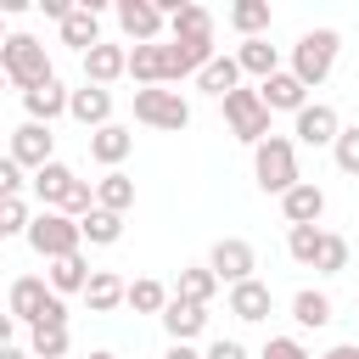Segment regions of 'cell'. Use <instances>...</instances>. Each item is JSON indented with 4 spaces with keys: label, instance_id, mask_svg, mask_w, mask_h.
<instances>
[{
    "label": "cell",
    "instance_id": "6da1fadb",
    "mask_svg": "<svg viewBox=\"0 0 359 359\" xmlns=\"http://www.w3.org/2000/svg\"><path fill=\"white\" fill-rule=\"evenodd\" d=\"M0 73H6L22 95L56 79V73H50V56H45V45H39L34 34H6V45H0Z\"/></svg>",
    "mask_w": 359,
    "mask_h": 359
},
{
    "label": "cell",
    "instance_id": "7a4b0ae2",
    "mask_svg": "<svg viewBox=\"0 0 359 359\" xmlns=\"http://www.w3.org/2000/svg\"><path fill=\"white\" fill-rule=\"evenodd\" d=\"M252 180H258V191H269V196H286L292 185H303V180H297V146H292L286 135H269L264 146H252Z\"/></svg>",
    "mask_w": 359,
    "mask_h": 359
},
{
    "label": "cell",
    "instance_id": "3957f363",
    "mask_svg": "<svg viewBox=\"0 0 359 359\" xmlns=\"http://www.w3.org/2000/svg\"><path fill=\"white\" fill-rule=\"evenodd\" d=\"M79 241H84L79 219H67V213H56V208H39L34 224H28V247H34L39 258H50V264H56V258H73Z\"/></svg>",
    "mask_w": 359,
    "mask_h": 359
},
{
    "label": "cell",
    "instance_id": "277c9868",
    "mask_svg": "<svg viewBox=\"0 0 359 359\" xmlns=\"http://www.w3.org/2000/svg\"><path fill=\"white\" fill-rule=\"evenodd\" d=\"M337 50H342L337 28H309V34L292 45V73H297L303 84H325L331 67H337Z\"/></svg>",
    "mask_w": 359,
    "mask_h": 359
},
{
    "label": "cell",
    "instance_id": "5b68a950",
    "mask_svg": "<svg viewBox=\"0 0 359 359\" xmlns=\"http://www.w3.org/2000/svg\"><path fill=\"white\" fill-rule=\"evenodd\" d=\"M135 118H140L146 129L180 135V129L191 123V101H185L180 90H168V84H151V90H135Z\"/></svg>",
    "mask_w": 359,
    "mask_h": 359
},
{
    "label": "cell",
    "instance_id": "8992f818",
    "mask_svg": "<svg viewBox=\"0 0 359 359\" xmlns=\"http://www.w3.org/2000/svg\"><path fill=\"white\" fill-rule=\"evenodd\" d=\"M224 123H230L236 140L264 146V140H269V107H264V95H258V90H230V95H224Z\"/></svg>",
    "mask_w": 359,
    "mask_h": 359
},
{
    "label": "cell",
    "instance_id": "52a82bcc",
    "mask_svg": "<svg viewBox=\"0 0 359 359\" xmlns=\"http://www.w3.org/2000/svg\"><path fill=\"white\" fill-rule=\"evenodd\" d=\"M129 79L140 90L151 84H174L180 79V56H174V39H157V45H135L129 50Z\"/></svg>",
    "mask_w": 359,
    "mask_h": 359
},
{
    "label": "cell",
    "instance_id": "ba28073f",
    "mask_svg": "<svg viewBox=\"0 0 359 359\" xmlns=\"http://www.w3.org/2000/svg\"><path fill=\"white\" fill-rule=\"evenodd\" d=\"M208 269H213L224 286H241V280H252V269H258V252H252V241H241V236H224V241H213V252H208Z\"/></svg>",
    "mask_w": 359,
    "mask_h": 359
},
{
    "label": "cell",
    "instance_id": "9c48e42d",
    "mask_svg": "<svg viewBox=\"0 0 359 359\" xmlns=\"http://www.w3.org/2000/svg\"><path fill=\"white\" fill-rule=\"evenodd\" d=\"M118 28H123L135 45H157L163 28H168V17H163L157 0H118Z\"/></svg>",
    "mask_w": 359,
    "mask_h": 359
},
{
    "label": "cell",
    "instance_id": "30bf717a",
    "mask_svg": "<svg viewBox=\"0 0 359 359\" xmlns=\"http://www.w3.org/2000/svg\"><path fill=\"white\" fill-rule=\"evenodd\" d=\"M50 151H56L50 123H17V129H11V151H6V157H17L22 168H34V174H39L45 163H56Z\"/></svg>",
    "mask_w": 359,
    "mask_h": 359
},
{
    "label": "cell",
    "instance_id": "8fae6325",
    "mask_svg": "<svg viewBox=\"0 0 359 359\" xmlns=\"http://www.w3.org/2000/svg\"><path fill=\"white\" fill-rule=\"evenodd\" d=\"M50 297H56V292H50V280H39V275H17L6 303H11V320H22V325L34 331V325L45 320V309H50Z\"/></svg>",
    "mask_w": 359,
    "mask_h": 359
},
{
    "label": "cell",
    "instance_id": "7c38bea8",
    "mask_svg": "<svg viewBox=\"0 0 359 359\" xmlns=\"http://www.w3.org/2000/svg\"><path fill=\"white\" fill-rule=\"evenodd\" d=\"M337 135H342V118H337V107H325V101H309V107L297 112V140H303V146H337Z\"/></svg>",
    "mask_w": 359,
    "mask_h": 359
},
{
    "label": "cell",
    "instance_id": "4fadbf2b",
    "mask_svg": "<svg viewBox=\"0 0 359 359\" xmlns=\"http://www.w3.org/2000/svg\"><path fill=\"white\" fill-rule=\"evenodd\" d=\"M258 95H264V107H269V112H292V118L309 107V84H303L297 73H275V79H264V84H258Z\"/></svg>",
    "mask_w": 359,
    "mask_h": 359
},
{
    "label": "cell",
    "instance_id": "5bb4252c",
    "mask_svg": "<svg viewBox=\"0 0 359 359\" xmlns=\"http://www.w3.org/2000/svg\"><path fill=\"white\" fill-rule=\"evenodd\" d=\"M123 73H129V50H123V45H107V39H101V45L84 56V84H101V90H107V84L123 79Z\"/></svg>",
    "mask_w": 359,
    "mask_h": 359
},
{
    "label": "cell",
    "instance_id": "9a60e30c",
    "mask_svg": "<svg viewBox=\"0 0 359 359\" xmlns=\"http://www.w3.org/2000/svg\"><path fill=\"white\" fill-rule=\"evenodd\" d=\"M28 185H34V196H39L45 208H56V213H62V202H67V196H73V185H79V174H73L67 163H45Z\"/></svg>",
    "mask_w": 359,
    "mask_h": 359
},
{
    "label": "cell",
    "instance_id": "2e32d148",
    "mask_svg": "<svg viewBox=\"0 0 359 359\" xmlns=\"http://www.w3.org/2000/svg\"><path fill=\"white\" fill-rule=\"evenodd\" d=\"M22 107H28V123H50V118H62V112L73 107V90H62V79H50V84L28 90Z\"/></svg>",
    "mask_w": 359,
    "mask_h": 359
},
{
    "label": "cell",
    "instance_id": "e0dca14e",
    "mask_svg": "<svg viewBox=\"0 0 359 359\" xmlns=\"http://www.w3.org/2000/svg\"><path fill=\"white\" fill-rule=\"evenodd\" d=\"M84 129H107L112 123V90H101V84H84V90H73V107H67Z\"/></svg>",
    "mask_w": 359,
    "mask_h": 359
},
{
    "label": "cell",
    "instance_id": "ac0fdd59",
    "mask_svg": "<svg viewBox=\"0 0 359 359\" xmlns=\"http://www.w3.org/2000/svg\"><path fill=\"white\" fill-rule=\"evenodd\" d=\"M280 213H286V224H314V219L325 213V191H320L314 180H303V185H292V191L280 196Z\"/></svg>",
    "mask_w": 359,
    "mask_h": 359
},
{
    "label": "cell",
    "instance_id": "d6986e66",
    "mask_svg": "<svg viewBox=\"0 0 359 359\" xmlns=\"http://www.w3.org/2000/svg\"><path fill=\"white\" fill-rule=\"evenodd\" d=\"M269 309H275V297H269L264 280H241V286H230V314H236V320L258 325V320H269Z\"/></svg>",
    "mask_w": 359,
    "mask_h": 359
},
{
    "label": "cell",
    "instance_id": "ffe728a7",
    "mask_svg": "<svg viewBox=\"0 0 359 359\" xmlns=\"http://www.w3.org/2000/svg\"><path fill=\"white\" fill-rule=\"evenodd\" d=\"M163 331H168L174 342H191V337H202V331H208V309H202V303L174 297V303L163 309Z\"/></svg>",
    "mask_w": 359,
    "mask_h": 359
},
{
    "label": "cell",
    "instance_id": "44dd1931",
    "mask_svg": "<svg viewBox=\"0 0 359 359\" xmlns=\"http://www.w3.org/2000/svg\"><path fill=\"white\" fill-rule=\"evenodd\" d=\"M62 45H73V50H95L101 45V11L95 6H73V17L62 22Z\"/></svg>",
    "mask_w": 359,
    "mask_h": 359
},
{
    "label": "cell",
    "instance_id": "7402d4cb",
    "mask_svg": "<svg viewBox=\"0 0 359 359\" xmlns=\"http://www.w3.org/2000/svg\"><path fill=\"white\" fill-rule=\"evenodd\" d=\"M129 151H135V135H129L123 123H107V129H95V135H90V157H95V163H107V174H112Z\"/></svg>",
    "mask_w": 359,
    "mask_h": 359
},
{
    "label": "cell",
    "instance_id": "603a6c76",
    "mask_svg": "<svg viewBox=\"0 0 359 359\" xmlns=\"http://www.w3.org/2000/svg\"><path fill=\"white\" fill-rule=\"evenodd\" d=\"M84 303H90V314H112L118 303H129V280H118L112 269H95L84 286Z\"/></svg>",
    "mask_w": 359,
    "mask_h": 359
},
{
    "label": "cell",
    "instance_id": "cb8c5ba5",
    "mask_svg": "<svg viewBox=\"0 0 359 359\" xmlns=\"http://www.w3.org/2000/svg\"><path fill=\"white\" fill-rule=\"evenodd\" d=\"M168 39H213V11L196 0H180V11L168 17Z\"/></svg>",
    "mask_w": 359,
    "mask_h": 359
},
{
    "label": "cell",
    "instance_id": "d4e9b609",
    "mask_svg": "<svg viewBox=\"0 0 359 359\" xmlns=\"http://www.w3.org/2000/svg\"><path fill=\"white\" fill-rule=\"evenodd\" d=\"M196 90H208V95H230V90H241V62L236 56H213L202 73H196Z\"/></svg>",
    "mask_w": 359,
    "mask_h": 359
},
{
    "label": "cell",
    "instance_id": "484cf974",
    "mask_svg": "<svg viewBox=\"0 0 359 359\" xmlns=\"http://www.w3.org/2000/svg\"><path fill=\"white\" fill-rule=\"evenodd\" d=\"M95 208H107V213H129V208H135V180H129L123 168L101 174V180H95Z\"/></svg>",
    "mask_w": 359,
    "mask_h": 359
},
{
    "label": "cell",
    "instance_id": "4316f807",
    "mask_svg": "<svg viewBox=\"0 0 359 359\" xmlns=\"http://www.w3.org/2000/svg\"><path fill=\"white\" fill-rule=\"evenodd\" d=\"M224 280L208 269V264H191V269H180V280H174V297H185V303H213V292H219Z\"/></svg>",
    "mask_w": 359,
    "mask_h": 359
},
{
    "label": "cell",
    "instance_id": "83f0119b",
    "mask_svg": "<svg viewBox=\"0 0 359 359\" xmlns=\"http://www.w3.org/2000/svg\"><path fill=\"white\" fill-rule=\"evenodd\" d=\"M292 320H297L303 331H320V325H331V297H325V292H314V286H303V292L292 297Z\"/></svg>",
    "mask_w": 359,
    "mask_h": 359
},
{
    "label": "cell",
    "instance_id": "f1b7e54d",
    "mask_svg": "<svg viewBox=\"0 0 359 359\" xmlns=\"http://www.w3.org/2000/svg\"><path fill=\"white\" fill-rule=\"evenodd\" d=\"M236 62H241V73H258V79H275V73H280V56H275L269 39H241Z\"/></svg>",
    "mask_w": 359,
    "mask_h": 359
},
{
    "label": "cell",
    "instance_id": "f546056e",
    "mask_svg": "<svg viewBox=\"0 0 359 359\" xmlns=\"http://www.w3.org/2000/svg\"><path fill=\"white\" fill-rule=\"evenodd\" d=\"M320 247H325V230H320V224H292V230H286V252H292L303 269L320 264Z\"/></svg>",
    "mask_w": 359,
    "mask_h": 359
},
{
    "label": "cell",
    "instance_id": "4dcf8cb0",
    "mask_svg": "<svg viewBox=\"0 0 359 359\" xmlns=\"http://www.w3.org/2000/svg\"><path fill=\"white\" fill-rule=\"evenodd\" d=\"M90 275H95V269L84 264V252L56 258V264H50V292H56V297H62V292H84V286H90Z\"/></svg>",
    "mask_w": 359,
    "mask_h": 359
},
{
    "label": "cell",
    "instance_id": "1f68e13d",
    "mask_svg": "<svg viewBox=\"0 0 359 359\" xmlns=\"http://www.w3.org/2000/svg\"><path fill=\"white\" fill-rule=\"evenodd\" d=\"M230 28H236L241 39H264V28H269V6H264V0H236V6H230Z\"/></svg>",
    "mask_w": 359,
    "mask_h": 359
},
{
    "label": "cell",
    "instance_id": "d6a6232c",
    "mask_svg": "<svg viewBox=\"0 0 359 359\" xmlns=\"http://www.w3.org/2000/svg\"><path fill=\"white\" fill-rule=\"evenodd\" d=\"M79 230H84V241H90V247H112V241L123 236V213H107V208H95L90 219H79Z\"/></svg>",
    "mask_w": 359,
    "mask_h": 359
},
{
    "label": "cell",
    "instance_id": "836d02e7",
    "mask_svg": "<svg viewBox=\"0 0 359 359\" xmlns=\"http://www.w3.org/2000/svg\"><path fill=\"white\" fill-rule=\"evenodd\" d=\"M174 297H168V286L163 280H129V309L135 314H163Z\"/></svg>",
    "mask_w": 359,
    "mask_h": 359
},
{
    "label": "cell",
    "instance_id": "e575fe53",
    "mask_svg": "<svg viewBox=\"0 0 359 359\" xmlns=\"http://www.w3.org/2000/svg\"><path fill=\"white\" fill-rule=\"evenodd\" d=\"M28 353H34V359H62V353H67V325H34Z\"/></svg>",
    "mask_w": 359,
    "mask_h": 359
},
{
    "label": "cell",
    "instance_id": "d590c367",
    "mask_svg": "<svg viewBox=\"0 0 359 359\" xmlns=\"http://www.w3.org/2000/svg\"><path fill=\"white\" fill-rule=\"evenodd\" d=\"M28 224H34L28 202L22 196H0V236H28Z\"/></svg>",
    "mask_w": 359,
    "mask_h": 359
},
{
    "label": "cell",
    "instance_id": "8d00e7d4",
    "mask_svg": "<svg viewBox=\"0 0 359 359\" xmlns=\"http://www.w3.org/2000/svg\"><path fill=\"white\" fill-rule=\"evenodd\" d=\"M331 157H337V168H342V174H359V123L337 135V146H331Z\"/></svg>",
    "mask_w": 359,
    "mask_h": 359
},
{
    "label": "cell",
    "instance_id": "74e56055",
    "mask_svg": "<svg viewBox=\"0 0 359 359\" xmlns=\"http://www.w3.org/2000/svg\"><path fill=\"white\" fill-rule=\"evenodd\" d=\"M320 275H342L348 269V241L342 236H325V247H320V264H314Z\"/></svg>",
    "mask_w": 359,
    "mask_h": 359
},
{
    "label": "cell",
    "instance_id": "f35d334b",
    "mask_svg": "<svg viewBox=\"0 0 359 359\" xmlns=\"http://www.w3.org/2000/svg\"><path fill=\"white\" fill-rule=\"evenodd\" d=\"M258 359H314V353H309V348H303L297 337H269Z\"/></svg>",
    "mask_w": 359,
    "mask_h": 359
},
{
    "label": "cell",
    "instance_id": "ab89813d",
    "mask_svg": "<svg viewBox=\"0 0 359 359\" xmlns=\"http://www.w3.org/2000/svg\"><path fill=\"white\" fill-rule=\"evenodd\" d=\"M22 185H28L22 180V163L17 157H0V196H22Z\"/></svg>",
    "mask_w": 359,
    "mask_h": 359
},
{
    "label": "cell",
    "instance_id": "60d3db41",
    "mask_svg": "<svg viewBox=\"0 0 359 359\" xmlns=\"http://www.w3.org/2000/svg\"><path fill=\"white\" fill-rule=\"evenodd\" d=\"M208 359H247V348H241V342H230V337H219V342L208 348Z\"/></svg>",
    "mask_w": 359,
    "mask_h": 359
},
{
    "label": "cell",
    "instance_id": "b9f144b4",
    "mask_svg": "<svg viewBox=\"0 0 359 359\" xmlns=\"http://www.w3.org/2000/svg\"><path fill=\"white\" fill-rule=\"evenodd\" d=\"M163 359H208V353H196L191 342H168V353H163Z\"/></svg>",
    "mask_w": 359,
    "mask_h": 359
},
{
    "label": "cell",
    "instance_id": "7bdbcfd3",
    "mask_svg": "<svg viewBox=\"0 0 359 359\" xmlns=\"http://www.w3.org/2000/svg\"><path fill=\"white\" fill-rule=\"evenodd\" d=\"M320 359H359V342H337L331 353H320Z\"/></svg>",
    "mask_w": 359,
    "mask_h": 359
},
{
    "label": "cell",
    "instance_id": "ee69618b",
    "mask_svg": "<svg viewBox=\"0 0 359 359\" xmlns=\"http://www.w3.org/2000/svg\"><path fill=\"white\" fill-rule=\"evenodd\" d=\"M0 359H28V353H22V348H11V342H6V348H0Z\"/></svg>",
    "mask_w": 359,
    "mask_h": 359
},
{
    "label": "cell",
    "instance_id": "f6af8a7d",
    "mask_svg": "<svg viewBox=\"0 0 359 359\" xmlns=\"http://www.w3.org/2000/svg\"><path fill=\"white\" fill-rule=\"evenodd\" d=\"M90 359H118V353H107V348H101V353H90Z\"/></svg>",
    "mask_w": 359,
    "mask_h": 359
}]
</instances>
